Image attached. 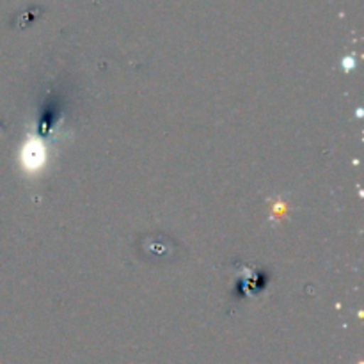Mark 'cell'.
Here are the masks:
<instances>
[{"instance_id": "cell-1", "label": "cell", "mask_w": 364, "mask_h": 364, "mask_svg": "<svg viewBox=\"0 0 364 364\" xmlns=\"http://www.w3.org/2000/svg\"><path fill=\"white\" fill-rule=\"evenodd\" d=\"M25 159H27L28 166H39L43 159V149L39 146H31V153L25 155Z\"/></svg>"}]
</instances>
